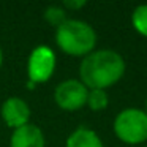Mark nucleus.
<instances>
[{
    "label": "nucleus",
    "mask_w": 147,
    "mask_h": 147,
    "mask_svg": "<svg viewBox=\"0 0 147 147\" xmlns=\"http://www.w3.org/2000/svg\"><path fill=\"white\" fill-rule=\"evenodd\" d=\"M144 147H147V146H144Z\"/></svg>",
    "instance_id": "nucleus-15"
},
{
    "label": "nucleus",
    "mask_w": 147,
    "mask_h": 147,
    "mask_svg": "<svg viewBox=\"0 0 147 147\" xmlns=\"http://www.w3.org/2000/svg\"><path fill=\"white\" fill-rule=\"evenodd\" d=\"M127 63L120 52L114 49H95L79 65L81 82L87 89H103L117 84L123 78Z\"/></svg>",
    "instance_id": "nucleus-1"
},
{
    "label": "nucleus",
    "mask_w": 147,
    "mask_h": 147,
    "mask_svg": "<svg viewBox=\"0 0 147 147\" xmlns=\"http://www.w3.org/2000/svg\"><path fill=\"white\" fill-rule=\"evenodd\" d=\"M109 105V95L106 90L103 89H90L89 95H87V103L86 106H89V109L98 112L105 111Z\"/></svg>",
    "instance_id": "nucleus-9"
},
{
    "label": "nucleus",
    "mask_w": 147,
    "mask_h": 147,
    "mask_svg": "<svg viewBox=\"0 0 147 147\" xmlns=\"http://www.w3.org/2000/svg\"><path fill=\"white\" fill-rule=\"evenodd\" d=\"M30 106L21 96H8L0 106V115L11 130L30 123Z\"/></svg>",
    "instance_id": "nucleus-6"
},
{
    "label": "nucleus",
    "mask_w": 147,
    "mask_h": 147,
    "mask_svg": "<svg viewBox=\"0 0 147 147\" xmlns=\"http://www.w3.org/2000/svg\"><path fill=\"white\" fill-rule=\"evenodd\" d=\"M43 16H45L46 22L51 24V26H54L55 29L68 19L67 18V10H65L62 5L60 7H59V5H51V7H48L45 10V13H43Z\"/></svg>",
    "instance_id": "nucleus-11"
},
{
    "label": "nucleus",
    "mask_w": 147,
    "mask_h": 147,
    "mask_svg": "<svg viewBox=\"0 0 147 147\" xmlns=\"http://www.w3.org/2000/svg\"><path fill=\"white\" fill-rule=\"evenodd\" d=\"M131 26L139 35L147 38V3L138 5L131 13Z\"/></svg>",
    "instance_id": "nucleus-10"
},
{
    "label": "nucleus",
    "mask_w": 147,
    "mask_h": 147,
    "mask_svg": "<svg viewBox=\"0 0 147 147\" xmlns=\"http://www.w3.org/2000/svg\"><path fill=\"white\" fill-rule=\"evenodd\" d=\"M2 62H3V52H2V48H0V67H2Z\"/></svg>",
    "instance_id": "nucleus-13"
},
{
    "label": "nucleus",
    "mask_w": 147,
    "mask_h": 147,
    "mask_svg": "<svg viewBox=\"0 0 147 147\" xmlns=\"http://www.w3.org/2000/svg\"><path fill=\"white\" fill-rule=\"evenodd\" d=\"M55 63L57 57L49 46L40 45L33 48L27 60V81L35 86L48 82L55 71Z\"/></svg>",
    "instance_id": "nucleus-4"
},
{
    "label": "nucleus",
    "mask_w": 147,
    "mask_h": 147,
    "mask_svg": "<svg viewBox=\"0 0 147 147\" xmlns=\"http://www.w3.org/2000/svg\"><path fill=\"white\" fill-rule=\"evenodd\" d=\"M65 147H105V144L95 130L79 127L68 134Z\"/></svg>",
    "instance_id": "nucleus-8"
},
{
    "label": "nucleus",
    "mask_w": 147,
    "mask_h": 147,
    "mask_svg": "<svg viewBox=\"0 0 147 147\" xmlns=\"http://www.w3.org/2000/svg\"><path fill=\"white\" fill-rule=\"evenodd\" d=\"M115 136L125 144L138 146L147 141V114L139 108H125L112 123Z\"/></svg>",
    "instance_id": "nucleus-3"
},
{
    "label": "nucleus",
    "mask_w": 147,
    "mask_h": 147,
    "mask_svg": "<svg viewBox=\"0 0 147 147\" xmlns=\"http://www.w3.org/2000/svg\"><path fill=\"white\" fill-rule=\"evenodd\" d=\"M144 111H146V114H147V100H146V109H144Z\"/></svg>",
    "instance_id": "nucleus-14"
},
{
    "label": "nucleus",
    "mask_w": 147,
    "mask_h": 147,
    "mask_svg": "<svg viewBox=\"0 0 147 147\" xmlns=\"http://www.w3.org/2000/svg\"><path fill=\"white\" fill-rule=\"evenodd\" d=\"M89 89L81 82V79H65L59 82L54 89V101L63 111H78L87 103Z\"/></svg>",
    "instance_id": "nucleus-5"
},
{
    "label": "nucleus",
    "mask_w": 147,
    "mask_h": 147,
    "mask_svg": "<svg viewBox=\"0 0 147 147\" xmlns=\"http://www.w3.org/2000/svg\"><path fill=\"white\" fill-rule=\"evenodd\" d=\"M10 147H46L45 133L35 123H27L13 130L10 136Z\"/></svg>",
    "instance_id": "nucleus-7"
},
{
    "label": "nucleus",
    "mask_w": 147,
    "mask_h": 147,
    "mask_svg": "<svg viewBox=\"0 0 147 147\" xmlns=\"http://www.w3.org/2000/svg\"><path fill=\"white\" fill-rule=\"evenodd\" d=\"M87 5L86 0H63L62 2V7L65 8V10H81V8H84Z\"/></svg>",
    "instance_id": "nucleus-12"
},
{
    "label": "nucleus",
    "mask_w": 147,
    "mask_h": 147,
    "mask_svg": "<svg viewBox=\"0 0 147 147\" xmlns=\"http://www.w3.org/2000/svg\"><path fill=\"white\" fill-rule=\"evenodd\" d=\"M55 43L65 54L73 57H86L96 46V32L82 19H70L55 29Z\"/></svg>",
    "instance_id": "nucleus-2"
}]
</instances>
